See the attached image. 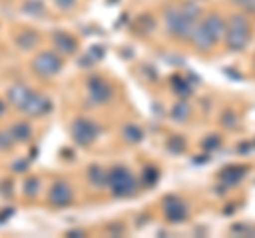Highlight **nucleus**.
<instances>
[{"instance_id": "obj_1", "label": "nucleus", "mask_w": 255, "mask_h": 238, "mask_svg": "<svg viewBox=\"0 0 255 238\" xmlns=\"http://www.w3.org/2000/svg\"><path fill=\"white\" fill-rule=\"evenodd\" d=\"M198 15L200 9L194 2H183L181 6H170L166 11V26H168V32L174 38H181V41H189L191 32H194L196 23H198Z\"/></svg>"}, {"instance_id": "obj_2", "label": "nucleus", "mask_w": 255, "mask_h": 238, "mask_svg": "<svg viewBox=\"0 0 255 238\" xmlns=\"http://www.w3.org/2000/svg\"><path fill=\"white\" fill-rule=\"evenodd\" d=\"M9 100H11V105L15 109H19L21 113H26L30 117H38V115H43L49 111V100H47L45 96H41V94H36L34 90H30V87L26 85H13L11 90H9Z\"/></svg>"}, {"instance_id": "obj_3", "label": "nucleus", "mask_w": 255, "mask_h": 238, "mask_svg": "<svg viewBox=\"0 0 255 238\" xmlns=\"http://www.w3.org/2000/svg\"><path fill=\"white\" fill-rule=\"evenodd\" d=\"M221 36H226V21H223L217 13H211V15H206L202 21L196 23L189 41L194 43V47H198V49L206 51V49H211Z\"/></svg>"}, {"instance_id": "obj_4", "label": "nucleus", "mask_w": 255, "mask_h": 238, "mask_svg": "<svg viewBox=\"0 0 255 238\" xmlns=\"http://www.w3.org/2000/svg\"><path fill=\"white\" fill-rule=\"evenodd\" d=\"M251 38V26L247 21L245 15L236 13L230 17V21L226 23V41H228V49L230 51H243L247 45H249Z\"/></svg>"}, {"instance_id": "obj_5", "label": "nucleus", "mask_w": 255, "mask_h": 238, "mask_svg": "<svg viewBox=\"0 0 255 238\" xmlns=\"http://www.w3.org/2000/svg\"><path fill=\"white\" fill-rule=\"evenodd\" d=\"M107 183L115 196H130L136 189V181L124 166H117V168H113L107 174Z\"/></svg>"}, {"instance_id": "obj_6", "label": "nucleus", "mask_w": 255, "mask_h": 238, "mask_svg": "<svg viewBox=\"0 0 255 238\" xmlns=\"http://www.w3.org/2000/svg\"><path fill=\"white\" fill-rule=\"evenodd\" d=\"M32 66H34V73L36 75H41V77H53V75L60 73L62 62H60V58L55 53L43 51V53H38L36 58H34Z\"/></svg>"}, {"instance_id": "obj_7", "label": "nucleus", "mask_w": 255, "mask_h": 238, "mask_svg": "<svg viewBox=\"0 0 255 238\" xmlns=\"http://www.w3.org/2000/svg\"><path fill=\"white\" fill-rule=\"evenodd\" d=\"M96 136H98V125L92 123L90 119H77L73 125V138L79 145H90Z\"/></svg>"}, {"instance_id": "obj_8", "label": "nucleus", "mask_w": 255, "mask_h": 238, "mask_svg": "<svg viewBox=\"0 0 255 238\" xmlns=\"http://www.w3.org/2000/svg\"><path fill=\"white\" fill-rule=\"evenodd\" d=\"M49 202L53 206H68L70 202H73V187H70L66 181L53 183L51 192H49Z\"/></svg>"}, {"instance_id": "obj_9", "label": "nucleus", "mask_w": 255, "mask_h": 238, "mask_svg": "<svg viewBox=\"0 0 255 238\" xmlns=\"http://www.w3.org/2000/svg\"><path fill=\"white\" fill-rule=\"evenodd\" d=\"M90 98L96 105H105L111 98V87L109 83H105L102 79H92L90 81Z\"/></svg>"}, {"instance_id": "obj_10", "label": "nucleus", "mask_w": 255, "mask_h": 238, "mask_svg": "<svg viewBox=\"0 0 255 238\" xmlns=\"http://www.w3.org/2000/svg\"><path fill=\"white\" fill-rule=\"evenodd\" d=\"M164 213H166V217H168L170 221H183L187 215V209H185V204H183L181 200H174V198H168L164 204Z\"/></svg>"}, {"instance_id": "obj_11", "label": "nucleus", "mask_w": 255, "mask_h": 238, "mask_svg": "<svg viewBox=\"0 0 255 238\" xmlns=\"http://www.w3.org/2000/svg\"><path fill=\"white\" fill-rule=\"evenodd\" d=\"M55 47H58L62 53L70 55V53L77 49V43H75V38H73V36H68V34L60 32V34H55Z\"/></svg>"}, {"instance_id": "obj_12", "label": "nucleus", "mask_w": 255, "mask_h": 238, "mask_svg": "<svg viewBox=\"0 0 255 238\" xmlns=\"http://www.w3.org/2000/svg\"><path fill=\"white\" fill-rule=\"evenodd\" d=\"M36 41H38V36L34 32H26V34L19 36V45L23 47V49H30V47H34Z\"/></svg>"}, {"instance_id": "obj_13", "label": "nucleus", "mask_w": 255, "mask_h": 238, "mask_svg": "<svg viewBox=\"0 0 255 238\" xmlns=\"http://www.w3.org/2000/svg\"><path fill=\"white\" fill-rule=\"evenodd\" d=\"M172 115H174V119H187L189 117V107L185 105V102H179V105L174 107Z\"/></svg>"}, {"instance_id": "obj_14", "label": "nucleus", "mask_w": 255, "mask_h": 238, "mask_svg": "<svg viewBox=\"0 0 255 238\" xmlns=\"http://www.w3.org/2000/svg\"><path fill=\"white\" fill-rule=\"evenodd\" d=\"M13 130H15V132H19V134H15V138H17V140H26V138H30V128H28V125L17 123Z\"/></svg>"}, {"instance_id": "obj_15", "label": "nucleus", "mask_w": 255, "mask_h": 238, "mask_svg": "<svg viewBox=\"0 0 255 238\" xmlns=\"http://www.w3.org/2000/svg\"><path fill=\"white\" fill-rule=\"evenodd\" d=\"M126 138H130V140H140L142 136H140V130L138 128H126Z\"/></svg>"}, {"instance_id": "obj_16", "label": "nucleus", "mask_w": 255, "mask_h": 238, "mask_svg": "<svg viewBox=\"0 0 255 238\" xmlns=\"http://www.w3.org/2000/svg\"><path fill=\"white\" fill-rule=\"evenodd\" d=\"M232 2L245 6L247 11H255V0H232Z\"/></svg>"}, {"instance_id": "obj_17", "label": "nucleus", "mask_w": 255, "mask_h": 238, "mask_svg": "<svg viewBox=\"0 0 255 238\" xmlns=\"http://www.w3.org/2000/svg\"><path fill=\"white\" fill-rule=\"evenodd\" d=\"M11 136H9V132H0V149H4V147H9L11 145Z\"/></svg>"}, {"instance_id": "obj_18", "label": "nucleus", "mask_w": 255, "mask_h": 238, "mask_svg": "<svg viewBox=\"0 0 255 238\" xmlns=\"http://www.w3.org/2000/svg\"><path fill=\"white\" fill-rule=\"evenodd\" d=\"M55 2H58L60 6H64V9H66V6H73L75 0H55Z\"/></svg>"}, {"instance_id": "obj_19", "label": "nucleus", "mask_w": 255, "mask_h": 238, "mask_svg": "<svg viewBox=\"0 0 255 238\" xmlns=\"http://www.w3.org/2000/svg\"><path fill=\"white\" fill-rule=\"evenodd\" d=\"M2 111H4V102L0 100V115H2Z\"/></svg>"}]
</instances>
